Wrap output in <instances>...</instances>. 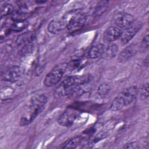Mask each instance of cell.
<instances>
[{
  "instance_id": "10",
  "label": "cell",
  "mask_w": 149,
  "mask_h": 149,
  "mask_svg": "<svg viewBox=\"0 0 149 149\" xmlns=\"http://www.w3.org/2000/svg\"><path fill=\"white\" fill-rule=\"evenodd\" d=\"M138 49V45L136 44H131L125 48L118 55V62L125 63L127 62L137 53Z\"/></svg>"
},
{
  "instance_id": "9",
  "label": "cell",
  "mask_w": 149,
  "mask_h": 149,
  "mask_svg": "<svg viewBox=\"0 0 149 149\" xmlns=\"http://www.w3.org/2000/svg\"><path fill=\"white\" fill-rule=\"evenodd\" d=\"M23 74V70L19 66H12L6 69L2 73V79L6 81L15 82Z\"/></svg>"
},
{
  "instance_id": "11",
  "label": "cell",
  "mask_w": 149,
  "mask_h": 149,
  "mask_svg": "<svg viewBox=\"0 0 149 149\" xmlns=\"http://www.w3.org/2000/svg\"><path fill=\"white\" fill-rule=\"evenodd\" d=\"M122 31L116 26H110L104 32L103 40L106 42H112L120 38Z\"/></svg>"
},
{
  "instance_id": "19",
  "label": "cell",
  "mask_w": 149,
  "mask_h": 149,
  "mask_svg": "<svg viewBox=\"0 0 149 149\" xmlns=\"http://www.w3.org/2000/svg\"><path fill=\"white\" fill-rule=\"evenodd\" d=\"M80 141H81L80 137L79 136L75 137L69 140L63 148H74L78 146Z\"/></svg>"
},
{
  "instance_id": "22",
  "label": "cell",
  "mask_w": 149,
  "mask_h": 149,
  "mask_svg": "<svg viewBox=\"0 0 149 149\" xmlns=\"http://www.w3.org/2000/svg\"><path fill=\"white\" fill-rule=\"evenodd\" d=\"M106 134H104V133H99L98 134H97L93 139V140L90 142V145H94V144L97 143V142L100 141V140H102L103 139H104L106 136Z\"/></svg>"
},
{
  "instance_id": "8",
  "label": "cell",
  "mask_w": 149,
  "mask_h": 149,
  "mask_svg": "<svg viewBox=\"0 0 149 149\" xmlns=\"http://www.w3.org/2000/svg\"><path fill=\"white\" fill-rule=\"evenodd\" d=\"M134 20L135 19L133 15L123 12H118L113 17V22L115 26L119 29H126Z\"/></svg>"
},
{
  "instance_id": "5",
  "label": "cell",
  "mask_w": 149,
  "mask_h": 149,
  "mask_svg": "<svg viewBox=\"0 0 149 149\" xmlns=\"http://www.w3.org/2000/svg\"><path fill=\"white\" fill-rule=\"evenodd\" d=\"M68 63H62L55 66L45 76L44 84L46 87H51L58 84L62 79L64 73L67 70Z\"/></svg>"
},
{
  "instance_id": "12",
  "label": "cell",
  "mask_w": 149,
  "mask_h": 149,
  "mask_svg": "<svg viewBox=\"0 0 149 149\" xmlns=\"http://www.w3.org/2000/svg\"><path fill=\"white\" fill-rule=\"evenodd\" d=\"M66 28V23L62 17L61 19L52 20L48 25V30L52 34H58Z\"/></svg>"
},
{
  "instance_id": "6",
  "label": "cell",
  "mask_w": 149,
  "mask_h": 149,
  "mask_svg": "<svg viewBox=\"0 0 149 149\" xmlns=\"http://www.w3.org/2000/svg\"><path fill=\"white\" fill-rule=\"evenodd\" d=\"M79 114L80 112L78 110L68 108L60 115L58 119V123L63 127H70L74 123Z\"/></svg>"
},
{
  "instance_id": "24",
  "label": "cell",
  "mask_w": 149,
  "mask_h": 149,
  "mask_svg": "<svg viewBox=\"0 0 149 149\" xmlns=\"http://www.w3.org/2000/svg\"><path fill=\"white\" fill-rule=\"evenodd\" d=\"M145 62H146L145 65H146V66H147L148 64V56H147L146 58V59H144V63H145Z\"/></svg>"
},
{
  "instance_id": "14",
  "label": "cell",
  "mask_w": 149,
  "mask_h": 149,
  "mask_svg": "<svg viewBox=\"0 0 149 149\" xmlns=\"http://www.w3.org/2000/svg\"><path fill=\"white\" fill-rule=\"evenodd\" d=\"M118 50L119 48L117 45L115 44H109L107 47L105 48L102 56H104V58L106 59H112L116 55Z\"/></svg>"
},
{
  "instance_id": "4",
  "label": "cell",
  "mask_w": 149,
  "mask_h": 149,
  "mask_svg": "<svg viewBox=\"0 0 149 149\" xmlns=\"http://www.w3.org/2000/svg\"><path fill=\"white\" fill-rule=\"evenodd\" d=\"M66 23V28L70 31H75L81 29L87 20L86 15L79 10L66 14L63 17Z\"/></svg>"
},
{
  "instance_id": "15",
  "label": "cell",
  "mask_w": 149,
  "mask_h": 149,
  "mask_svg": "<svg viewBox=\"0 0 149 149\" xmlns=\"http://www.w3.org/2000/svg\"><path fill=\"white\" fill-rule=\"evenodd\" d=\"M108 1H101L98 3L94 9L93 13V16L94 17H97L102 15L107 10Z\"/></svg>"
},
{
  "instance_id": "18",
  "label": "cell",
  "mask_w": 149,
  "mask_h": 149,
  "mask_svg": "<svg viewBox=\"0 0 149 149\" xmlns=\"http://www.w3.org/2000/svg\"><path fill=\"white\" fill-rule=\"evenodd\" d=\"M14 12V7L10 3H6L3 5L1 10V17H5L9 15L12 14Z\"/></svg>"
},
{
  "instance_id": "2",
  "label": "cell",
  "mask_w": 149,
  "mask_h": 149,
  "mask_svg": "<svg viewBox=\"0 0 149 149\" xmlns=\"http://www.w3.org/2000/svg\"><path fill=\"white\" fill-rule=\"evenodd\" d=\"M47 101V97L44 94H38L33 97L29 101L28 107L20 119V126H27L33 122L43 110Z\"/></svg>"
},
{
  "instance_id": "16",
  "label": "cell",
  "mask_w": 149,
  "mask_h": 149,
  "mask_svg": "<svg viewBox=\"0 0 149 149\" xmlns=\"http://www.w3.org/2000/svg\"><path fill=\"white\" fill-rule=\"evenodd\" d=\"M29 26V22L26 19L15 21L10 27V30L14 32H20L24 30Z\"/></svg>"
},
{
  "instance_id": "21",
  "label": "cell",
  "mask_w": 149,
  "mask_h": 149,
  "mask_svg": "<svg viewBox=\"0 0 149 149\" xmlns=\"http://www.w3.org/2000/svg\"><path fill=\"white\" fill-rule=\"evenodd\" d=\"M141 49L144 52L148 51V34L143 38L141 41Z\"/></svg>"
},
{
  "instance_id": "7",
  "label": "cell",
  "mask_w": 149,
  "mask_h": 149,
  "mask_svg": "<svg viewBox=\"0 0 149 149\" xmlns=\"http://www.w3.org/2000/svg\"><path fill=\"white\" fill-rule=\"evenodd\" d=\"M142 27V23L139 20H134L129 26L125 29L122 32L120 37V41L122 44L127 43L140 30Z\"/></svg>"
},
{
  "instance_id": "17",
  "label": "cell",
  "mask_w": 149,
  "mask_h": 149,
  "mask_svg": "<svg viewBox=\"0 0 149 149\" xmlns=\"http://www.w3.org/2000/svg\"><path fill=\"white\" fill-rule=\"evenodd\" d=\"M111 90V86L107 83H101L97 90V94L100 97H104L107 95Z\"/></svg>"
},
{
  "instance_id": "1",
  "label": "cell",
  "mask_w": 149,
  "mask_h": 149,
  "mask_svg": "<svg viewBox=\"0 0 149 149\" xmlns=\"http://www.w3.org/2000/svg\"><path fill=\"white\" fill-rule=\"evenodd\" d=\"M92 83L93 78L90 75L72 76L60 83L58 90L62 96L80 95L90 91Z\"/></svg>"
},
{
  "instance_id": "3",
  "label": "cell",
  "mask_w": 149,
  "mask_h": 149,
  "mask_svg": "<svg viewBox=\"0 0 149 149\" xmlns=\"http://www.w3.org/2000/svg\"><path fill=\"white\" fill-rule=\"evenodd\" d=\"M138 94V88L135 86L127 87L120 93L112 101L109 109L112 111H117L132 104Z\"/></svg>"
},
{
  "instance_id": "13",
  "label": "cell",
  "mask_w": 149,
  "mask_h": 149,
  "mask_svg": "<svg viewBox=\"0 0 149 149\" xmlns=\"http://www.w3.org/2000/svg\"><path fill=\"white\" fill-rule=\"evenodd\" d=\"M105 46L102 44H97L91 47L88 52V56L90 59H97L101 56L105 50Z\"/></svg>"
},
{
  "instance_id": "20",
  "label": "cell",
  "mask_w": 149,
  "mask_h": 149,
  "mask_svg": "<svg viewBox=\"0 0 149 149\" xmlns=\"http://www.w3.org/2000/svg\"><path fill=\"white\" fill-rule=\"evenodd\" d=\"M138 92H139L141 98L143 100L147 99L148 98V84L146 83L143 84L140 88L139 91L138 90Z\"/></svg>"
},
{
  "instance_id": "23",
  "label": "cell",
  "mask_w": 149,
  "mask_h": 149,
  "mask_svg": "<svg viewBox=\"0 0 149 149\" xmlns=\"http://www.w3.org/2000/svg\"><path fill=\"white\" fill-rule=\"evenodd\" d=\"M123 148H140V146L137 144V142H131L129 143H127L125 145Z\"/></svg>"
}]
</instances>
